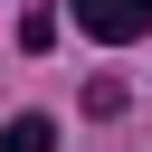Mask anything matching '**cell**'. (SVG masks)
I'll return each instance as SVG.
<instances>
[{"instance_id": "obj_2", "label": "cell", "mask_w": 152, "mask_h": 152, "mask_svg": "<svg viewBox=\"0 0 152 152\" xmlns=\"http://www.w3.org/2000/svg\"><path fill=\"white\" fill-rule=\"evenodd\" d=\"M0 152H57V124L48 114H19V124H0Z\"/></svg>"}, {"instance_id": "obj_1", "label": "cell", "mask_w": 152, "mask_h": 152, "mask_svg": "<svg viewBox=\"0 0 152 152\" xmlns=\"http://www.w3.org/2000/svg\"><path fill=\"white\" fill-rule=\"evenodd\" d=\"M76 28L104 38V48H133V38L152 28V0H76Z\"/></svg>"}]
</instances>
